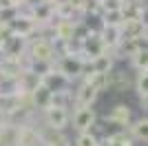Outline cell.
<instances>
[{
  "instance_id": "cell-28",
  "label": "cell",
  "mask_w": 148,
  "mask_h": 146,
  "mask_svg": "<svg viewBox=\"0 0 148 146\" xmlns=\"http://www.w3.org/2000/svg\"><path fill=\"white\" fill-rule=\"evenodd\" d=\"M126 0H102V11H119Z\"/></svg>"
},
{
  "instance_id": "cell-26",
  "label": "cell",
  "mask_w": 148,
  "mask_h": 146,
  "mask_svg": "<svg viewBox=\"0 0 148 146\" xmlns=\"http://www.w3.org/2000/svg\"><path fill=\"white\" fill-rule=\"evenodd\" d=\"M75 146H102V144H99L97 135H93L91 131H86V133H77V137H75Z\"/></svg>"
},
{
  "instance_id": "cell-9",
  "label": "cell",
  "mask_w": 148,
  "mask_h": 146,
  "mask_svg": "<svg viewBox=\"0 0 148 146\" xmlns=\"http://www.w3.org/2000/svg\"><path fill=\"white\" fill-rule=\"evenodd\" d=\"M119 31H122L124 40H139V38L146 40V33H148L144 20H126V22H122Z\"/></svg>"
},
{
  "instance_id": "cell-2",
  "label": "cell",
  "mask_w": 148,
  "mask_h": 146,
  "mask_svg": "<svg viewBox=\"0 0 148 146\" xmlns=\"http://www.w3.org/2000/svg\"><path fill=\"white\" fill-rule=\"evenodd\" d=\"M53 69H58L69 82H73V80L84 75L86 64L80 60V55H58L56 62H53Z\"/></svg>"
},
{
  "instance_id": "cell-29",
  "label": "cell",
  "mask_w": 148,
  "mask_h": 146,
  "mask_svg": "<svg viewBox=\"0 0 148 146\" xmlns=\"http://www.w3.org/2000/svg\"><path fill=\"white\" fill-rule=\"evenodd\" d=\"M2 126H7V115L0 111V128H2Z\"/></svg>"
},
{
  "instance_id": "cell-5",
  "label": "cell",
  "mask_w": 148,
  "mask_h": 146,
  "mask_svg": "<svg viewBox=\"0 0 148 146\" xmlns=\"http://www.w3.org/2000/svg\"><path fill=\"white\" fill-rule=\"evenodd\" d=\"M40 84H42L44 89H49L51 93H56V91H64V89H69L71 82H69L58 69H53V64H51L44 73H40Z\"/></svg>"
},
{
  "instance_id": "cell-15",
  "label": "cell",
  "mask_w": 148,
  "mask_h": 146,
  "mask_svg": "<svg viewBox=\"0 0 148 146\" xmlns=\"http://www.w3.org/2000/svg\"><path fill=\"white\" fill-rule=\"evenodd\" d=\"M27 47H29V42H27L25 38H18V36H11L9 40H7L5 44H2V51H5L7 58H11V60H16V58H20V55L27 51Z\"/></svg>"
},
{
  "instance_id": "cell-25",
  "label": "cell",
  "mask_w": 148,
  "mask_h": 146,
  "mask_svg": "<svg viewBox=\"0 0 148 146\" xmlns=\"http://www.w3.org/2000/svg\"><path fill=\"white\" fill-rule=\"evenodd\" d=\"M102 24L106 27H122L124 18H122V11H102Z\"/></svg>"
},
{
  "instance_id": "cell-8",
  "label": "cell",
  "mask_w": 148,
  "mask_h": 146,
  "mask_svg": "<svg viewBox=\"0 0 148 146\" xmlns=\"http://www.w3.org/2000/svg\"><path fill=\"white\" fill-rule=\"evenodd\" d=\"M18 146H42V133L29 122L18 126Z\"/></svg>"
},
{
  "instance_id": "cell-17",
  "label": "cell",
  "mask_w": 148,
  "mask_h": 146,
  "mask_svg": "<svg viewBox=\"0 0 148 146\" xmlns=\"http://www.w3.org/2000/svg\"><path fill=\"white\" fill-rule=\"evenodd\" d=\"M128 135L133 137V142H146L148 140V120L139 117L137 122L128 124Z\"/></svg>"
},
{
  "instance_id": "cell-21",
  "label": "cell",
  "mask_w": 148,
  "mask_h": 146,
  "mask_svg": "<svg viewBox=\"0 0 148 146\" xmlns=\"http://www.w3.org/2000/svg\"><path fill=\"white\" fill-rule=\"evenodd\" d=\"M71 100H73V95H71L69 89H64V91H56V93H51L49 106H51V109H69Z\"/></svg>"
},
{
  "instance_id": "cell-12",
  "label": "cell",
  "mask_w": 148,
  "mask_h": 146,
  "mask_svg": "<svg viewBox=\"0 0 148 146\" xmlns=\"http://www.w3.org/2000/svg\"><path fill=\"white\" fill-rule=\"evenodd\" d=\"M113 64H115V55L113 51H104L102 55H97L95 60L88 62V67H91L93 73H102V75H108L113 71Z\"/></svg>"
},
{
  "instance_id": "cell-11",
  "label": "cell",
  "mask_w": 148,
  "mask_h": 146,
  "mask_svg": "<svg viewBox=\"0 0 148 146\" xmlns=\"http://www.w3.org/2000/svg\"><path fill=\"white\" fill-rule=\"evenodd\" d=\"M142 49H146V40L144 38H139V40H122L117 44V49L113 51V55L115 58H133Z\"/></svg>"
},
{
  "instance_id": "cell-30",
  "label": "cell",
  "mask_w": 148,
  "mask_h": 146,
  "mask_svg": "<svg viewBox=\"0 0 148 146\" xmlns=\"http://www.w3.org/2000/svg\"><path fill=\"white\" fill-rule=\"evenodd\" d=\"M0 47H2V42H0Z\"/></svg>"
},
{
  "instance_id": "cell-4",
  "label": "cell",
  "mask_w": 148,
  "mask_h": 146,
  "mask_svg": "<svg viewBox=\"0 0 148 146\" xmlns=\"http://www.w3.org/2000/svg\"><path fill=\"white\" fill-rule=\"evenodd\" d=\"M9 29H11L13 36H18V38H31V36H36L38 33V24L31 20L29 13H18L16 16V20H11L9 22Z\"/></svg>"
},
{
  "instance_id": "cell-7",
  "label": "cell",
  "mask_w": 148,
  "mask_h": 146,
  "mask_svg": "<svg viewBox=\"0 0 148 146\" xmlns=\"http://www.w3.org/2000/svg\"><path fill=\"white\" fill-rule=\"evenodd\" d=\"M95 120H97V115H95V111H93L91 106H86V109H75L73 128L77 133H86V131H91V128L95 126Z\"/></svg>"
},
{
  "instance_id": "cell-13",
  "label": "cell",
  "mask_w": 148,
  "mask_h": 146,
  "mask_svg": "<svg viewBox=\"0 0 148 146\" xmlns=\"http://www.w3.org/2000/svg\"><path fill=\"white\" fill-rule=\"evenodd\" d=\"M128 86H133V80L126 75V71H111L106 75V89H113V91H126Z\"/></svg>"
},
{
  "instance_id": "cell-22",
  "label": "cell",
  "mask_w": 148,
  "mask_h": 146,
  "mask_svg": "<svg viewBox=\"0 0 148 146\" xmlns=\"http://www.w3.org/2000/svg\"><path fill=\"white\" fill-rule=\"evenodd\" d=\"M0 146H18V126H7L0 128Z\"/></svg>"
},
{
  "instance_id": "cell-3",
  "label": "cell",
  "mask_w": 148,
  "mask_h": 146,
  "mask_svg": "<svg viewBox=\"0 0 148 146\" xmlns=\"http://www.w3.org/2000/svg\"><path fill=\"white\" fill-rule=\"evenodd\" d=\"M106 49L104 44H102V40H99L97 31H88V36L82 40V49H80V60L84 62V64H88L91 60H95L97 55H102Z\"/></svg>"
},
{
  "instance_id": "cell-23",
  "label": "cell",
  "mask_w": 148,
  "mask_h": 146,
  "mask_svg": "<svg viewBox=\"0 0 148 146\" xmlns=\"http://www.w3.org/2000/svg\"><path fill=\"white\" fill-rule=\"evenodd\" d=\"M84 82H86V84H91L97 93L106 91V75H102V73H93V71L84 73Z\"/></svg>"
},
{
  "instance_id": "cell-10",
  "label": "cell",
  "mask_w": 148,
  "mask_h": 146,
  "mask_svg": "<svg viewBox=\"0 0 148 146\" xmlns=\"http://www.w3.org/2000/svg\"><path fill=\"white\" fill-rule=\"evenodd\" d=\"M97 36H99V40H102V44H104L106 51H115L117 44L124 40L119 27H106V24H102V29L97 31Z\"/></svg>"
},
{
  "instance_id": "cell-6",
  "label": "cell",
  "mask_w": 148,
  "mask_h": 146,
  "mask_svg": "<svg viewBox=\"0 0 148 146\" xmlns=\"http://www.w3.org/2000/svg\"><path fill=\"white\" fill-rule=\"evenodd\" d=\"M44 128H51V131H64L69 124V111L66 109H44Z\"/></svg>"
},
{
  "instance_id": "cell-14",
  "label": "cell",
  "mask_w": 148,
  "mask_h": 146,
  "mask_svg": "<svg viewBox=\"0 0 148 146\" xmlns=\"http://www.w3.org/2000/svg\"><path fill=\"white\" fill-rule=\"evenodd\" d=\"M99 93L93 89L91 84L86 82H82V86L75 91V104H77V109H86V106H93V102L97 100Z\"/></svg>"
},
{
  "instance_id": "cell-1",
  "label": "cell",
  "mask_w": 148,
  "mask_h": 146,
  "mask_svg": "<svg viewBox=\"0 0 148 146\" xmlns=\"http://www.w3.org/2000/svg\"><path fill=\"white\" fill-rule=\"evenodd\" d=\"M27 53H29L33 67H36V64H47V67H51V64L56 62V58H58L56 44L51 42L49 38H38V40H33V42H29Z\"/></svg>"
},
{
  "instance_id": "cell-24",
  "label": "cell",
  "mask_w": 148,
  "mask_h": 146,
  "mask_svg": "<svg viewBox=\"0 0 148 146\" xmlns=\"http://www.w3.org/2000/svg\"><path fill=\"white\" fill-rule=\"evenodd\" d=\"M130 64L135 71H148V51L142 49V51H137L133 58H130Z\"/></svg>"
},
{
  "instance_id": "cell-16",
  "label": "cell",
  "mask_w": 148,
  "mask_h": 146,
  "mask_svg": "<svg viewBox=\"0 0 148 146\" xmlns=\"http://www.w3.org/2000/svg\"><path fill=\"white\" fill-rule=\"evenodd\" d=\"M106 122L108 124H115V126H128L130 124V109L126 104H117V106H113V111L106 115Z\"/></svg>"
},
{
  "instance_id": "cell-18",
  "label": "cell",
  "mask_w": 148,
  "mask_h": 146,
  "mask_svg": "<svg viewBox=\"0 0 148 146\" xmlns=\"http://www.w3.org/2000/svg\"><path fill=\"white\" fill-rule=\"evenodd\" d=\"M49 100H51V91L49 89H44L42 84L38 86L36 91L31 93V104H33V111H44V109H49Z\"/></svg>"
},
{
  "instance_id": "cell-27",
  "label": "cell",
  "mask_w": 148,
  "mask_h": 146,
  "mask_svg": "<svg viewBox=\"0 0 148 146\" xmlns=\"http://www.w3.org/2000/svg\"><path fill=\"white\" fill-rule=\"evenodd\" d=\"M82 13H91V16H99L102 13V0H84L80 7Z\"/></svg>"
},
{
  "instance_id": "cell-20",
  "label": "cell",
  "mask_w": 148,
  "mask_h": 146,
  "mask_svg": "<svg viewBox=\"0 0 148 146\" xmlns=\"http://www.w3.org/2000/svg\"><path fill=\"white\" fill-rule=\"evenodd\" d=\"M135 91L139 95V102L144 104L146 109V97H148V71H137V78H135Z\"/></svg>"
},
{
  "instance_id": "cell-19",
  "label": "cell",
  "mask_w": 148,
  "mask_h": 146,
  "mask_svg": "<svg viewBox=\"0 0 148 146\" xmlns=\"http://www.w3.org/2000/svg\"><path fill=\"white\" fill-rule=\"evenodd\" d=\"M99 144L102 146H133L135 142H133V137L126 131H117V133L108 135V137H102Z\"/></svg>"
}]
</instances>
